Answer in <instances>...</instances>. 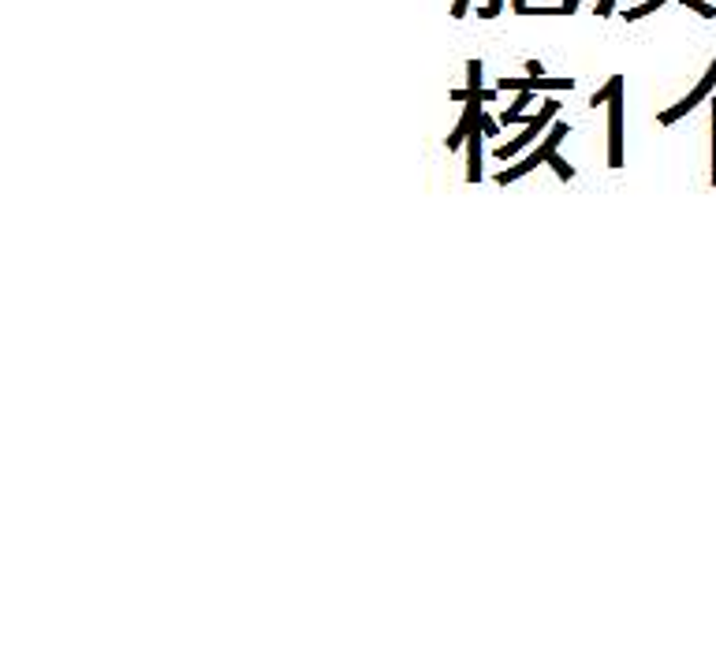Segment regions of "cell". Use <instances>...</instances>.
Listing matches in <instances>:
<instances>
[{"instance_id":"16","label":"cell","mask_w":716,"mask_h":671,"mask_svg":"<svg viewBox=\"0 0 716 671\" xmlns=\"http://www.w3.org/2000/svg\"><path fill=\"white\" fill-rule=\"evenodd\" d=\"M612 8H616V0H597V15H612Z\"/></svg>"},{"instance_id":"2","label":"cell","mask_w":716,"mask_h":671,"mask_svg":"<svg viewBox=\"0 0 716 671\" xmlns=\"http://www.w3.org/2000/svg\"><path fill=\"white\" fill-rule=\"evenodd\" d=\"M556 112H560V101L549 97V101H545L541 109H537V116H534L530 123H526V131H522V135H515L508 145H496V161H508V157H515L519 150H526V145H530V142H534V138H537V135L556 120Z\"/></svg>"},{"instance_id":"11","label":"cell","mask_w":716,"mask_h":671,"mask_svg":"<svg viewBox=\"0 0 716 671\" xmlns=\"http://www.w3.org/2000/svg\"><path fill=\"white\" fill-rule=\"evenodd\" d=\"M683 8H690V12H698L702 19H716V8L712 4H705V0H679Z\"/></svg>"},{"instance_id":"9","label":"cell","mask_w":716,"mask_h":671,"mask_svg":"<svg viewBox=\"0 0 716 671\" xmlns=\"http://www.w3.org/2000/svg\"><path fill=\"white\" fill-rule=\"evenodd\" d=\"M664 4H668V0H645V4H638V8H627V12H623V19H627V23H638V19L653 15V12H657V8H664Z\"/></svg>"},{"instance_id":"6","label":"cell","mask_w":716,"mask_h":671,"mask_svg":"<svg viewBox=\"0 0 716 671\" xmlns=\"http://www.w3.org/2000/svg\"><path fill=\"white\" fill-rule=\"evenodd\" d=\"M481 138H486V128H481V120H478L467 135V183L481 179Z\"/></svg>"},{"instance_id":"10","label":"cell","mask_w":716,"mask_h":671,"mask_svg":"<svg viewBox=\"0 0 716 671\" xmlns=\"http://www.w3.org/2000/svg\"><path fill=\"white\" fill-rule=\"evenodd\" d=\"M549 164H553V172H556L560 179H575V168L567 164V161H563L560 153H553V157H549Z\"/></svg>"},{"instance_id":"7","label":"cell","mask_w":716,"mask_h":671,"mask_svg":"<svg viewBox=\"0 0 716 671\" xmlns=\"http://www.w3.org/2000/svg\"><path fill=\"white\" fill-rule=\"evenodd\" d=\"M478 120H481V101H467V112H462L459 128L448 135V153L459 150V145H467V135H470V128H474Z\"/></svg>"},{"instance_id":"8","label":"cell","mask_w":716,"mask_h":671,"mask_svg":"<svg viewBox=\"0 0 716 671\" xmlns=\"http://www.w3.org/2000/svg\"><path fill=\"white\" fill-rule=\"evenodd\" d=\"M620 90H623V75H612V79H608V87H604V90H597L594 97H589V109H597V104H608Z\"/></svg>"},{"instance_id":"4","label":"cell","mask_w":716,"mask_h":671,"mask_svg":"<svg viewBox=\"0 0 716 671\" xmlns=\"http://www.w3.org/2000/svg\"><path fill=\"white\" fill-rule=\"evenodd\" d=\"M608 168H623V90L608 101Z\"/></svg>"},{"instance_id":"12","label":"cell","mask_w":716,"mask_h":671,"mask_svg":"<svg viewBox=\"0 0 716 671\" xmlns=\"http://www.w3.org/2000/svg\"><path fill=\"white\" fill-rule=\"evenodd\" d=\"M504 4H508V0H489L486 8H478V19H496L504 12Z\"/></svg>"},{"instance_id":"18","label":"cell","mask_w":716,"mask_h":671,"mask_svg":"<svg viewBox=\"0 0 716 671\" xmlns=\"http://www.w3.org/2000/svg\"><path fill=\"white\" fill-rule=\"evenodd\" d=\"M522 8H526V0H512V12L515 15H522Z\"/></svg>"},{"instance_id":"15","label":"cell","mask_w":716,"mask_h":671,"mask_svg":"<svg viewBox=\"0 0 716 671\" xmlns=\"http://www.w3.org/2000/svg\"><path fill=\"white\" fill-rule=\"evenodd\" d=\"M481 128H486V135H496V131H500V123H496L493 116H486V112H481Z\"/></svg>"},{"instance_id":"5","label":"cell","mask_w":716,"mask_h":671,"mask_svg":"<svg viewBox=\"0 0 716 671\" xmlns=\"http://www.w3.org/2000/svg\"><path fill=\"white\" fill-rule=\"evenodd\" d=\"M467 82H470L467 90H455V94H452L455 101H481V104H489V101L496 97V90H481V60H478V56L467 60Z\"/></svg>"},{"instance_id":"13","label":"cell","mask_w":716,"mask_h":671,"mask_svg":"<svg viewBox=\"0 0 716 671\" xmlns=\"http://www.w3.org/2000/svg\"><path fill=\"white\" fill-rule=\"evenodd\" d=\"M709 104H712V183H716V97Z\"/></svg>"},{"instance_id":"17","label":"cell","mask_w":716,"mask_h":671,"mask_svg":"<svg viewBox=\"0 0 716 671\" xmlns=\"http://www.w3.org/2000/svg\"><path fill=\"white\" fill-rule=\"evenodd\" d=\"M526 75H545V68H541V60H526Z\"/></svg>"},{"instance_id":"3","label":"cell","mask_w":716,"mask_h":671,"mask_svg":"<svg viewBox=\"0 0 716 671\" xmlns=\"http://www.w3.org/2000/svg\"><path fill=\"white\" fill-rule=\"evenodd\" d=\"M712 87H716V60H712V64H709V71H705V79L698 82V87H694L679 104H676V109H668V112H661V123H664V128H671V123H676V120H683L687 112H694V109H698V104L702 101H709V94H712Z\"/></svg>"},{"instance_id":"1","label":"cell","mask_w":716,"mask_h":671,"mask_svg":"<svg viewBox=\"0 0 716 671\" xmlns=\"http://www.w3.org/2000/svg\"><path fill=\"white\" fill-rule=\"evenodd\" d=\"M563 138H567V123H563V120H556V123H553V131H549V135H545V142L537 145V150H534V153H526V157H522L519 164H512V168H504V172L496 176V183H500V186H508V183H515L519 176H526V172H534V168H537V164H549V157H553V153L560 150V142H563Z\"/></svg>"},{"instance_id":"14","label":"cell","mask_w":716,"mask_h":671,"mask_svg":"<svg viewBox=\"0 0 716 671\" xmlns=\"http://www.w3.org/2000/svg\"><path fill=\"white\" fill-rule=\"evenodd\" d=\"M467 12H470V0H455V4H452V19H462Z\"/></svg>"}]
</instances>
